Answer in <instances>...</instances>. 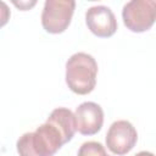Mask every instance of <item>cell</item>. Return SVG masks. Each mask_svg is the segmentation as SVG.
I'll list each match as a JSON object with an SVG mask.
<instances>
[{
  "label": "cell",
  "instance_id": "cell-5",
  "mask_svg": "<svg viewBox=\"0 0 156 156\" xmlns=\"http://www.w3.org/2000/svg\"><path fill=\"white\" fill-rule=\"evenodd\" d=\"M138 133L129 121L119 119L113 122L106 134L107 149L118 156L128 154L136 144Z\"/></svg>",
  "mask_w": 156,
  "mask_h": 156
},
{
  "label": "cell",
  "instance_id": "cell-3",
  "mask_svg": "<svg viewBox=\"0 0 156 156\" xmlns=\"http://www.w3.org/2000/svg\"><path fill=\"white\" fill-rule=\"evenodd\" d=\"M124 26L134 33L149 30L156 22L155 0H132L124 4L122 10Z\"/></svg>",
  "mask_w": 156,
  "mask_h": 156
},
{
  "label": "cell",
  "instance_id": "cell-11",
  "mask_svg": "<svg viewBox=\"0 0 156 156\" xmlns=\"http://www.w3.org/2000/svg\"><path fill=\"white\" fill-rule=\"evenodd\" d=\"M134 156H155V155L152 152H150V151H140Z\"/></svg>",
  "mask_w": 156,
  "mask_h": 156
},
{
  "label": "cell",
  "instance_id": "cell-2",
  "mask_svg": "<svg viewBox=\"0 0 156 156\" xmlns=\"http://www.w3.org/2000/svg\"><path fill=\"white\" fill-rule=\"evenodd\" d=\"M96 76L98 63L87 52H76L66 62V83L78 95H85L94 90Z\"/></svg>",
  "mask_w": 156,
  "mask_h": 156
},
{
  "label": "cell",
  "instance_id": "cell-9",
  "mask_svg": "<svg viewBox=\"0 0 156 156\" xmlns=\"http://www.w3.org/2000/svg\"><path fill=\"white\" fill-rule=\"evenodd\" d=\"M78 156H107V154L101 143L85 141L79 147Z\"/></svg>",
  "mask_w": 156,
  "mask_h": 156
},
{
  "label": "cell",
  "instance_id": "cell-1",
  "mask_svg": "<svg viewBox=\"0 0 156 156\" xmlns=\"http://www.w3.org/2000/svg\"><path fill=\"white\" fill-rule=\"evenodd\" d=\"M65 144L60 130L50 122H45L34 132L20 136L16 147L20 156H54Z\"/></svg>",
  "mask_w": 156,
  "mask_h": 156
},
{
  "label": "cell",
  "instance_id": "cell-8",
  "mask_svg": "<svg viewBox=\"0 0 156 156\" xmlns=\"http://www.w3.org/2000/svg\"><path fill=\"white\" fill-rule=\"evenodd\" d=\"M46 122H50L60 130V133L65 138L66 143L72 140V138L74 136V133L77 130L76 116L69 108H66V107L55 108L49 115Z\"/></svg>",
  "mask_w": 156,
  "mask_h": 156
},
{
  "label": "cell",
  "instance_id": "cell-4",
  "mask_svg": "<svg viewBox=\"0 0 156 156\" xmlns=\"http://www.w3.org/2000/svg\"><path fill=\"white\" fill-rule=\"evenodd\" d=\"M76 2L73 0H46L41 12V26L51 34L65 32L72 20Z\"/></svg>",
  "mask_w": 156,
  "mask_h": 156
},
{
  "label": "cell",
  "instance_id": "cell-7",
  "mask_svg": "<svg viewBox=\"0 0 156 156\" xmlns=\"http://www.w3.org/2000/svg\"><path fill=\"white\" fill-rule=\"evenodd\" d=\"M77 130L83 135L96 134L104 124V111L101 106L93 101L80 104L74 112Z\"/></svg>",
  "mask_w": 156,
  "mask_h": 156
},
{
  "label": "cell",
  "instance_id": "cell-10",
  "mask_svg": "<svg viewBox=\"0 0 156 156\" xmlns=\"http://www.w3.org/2000/svg\"><path fill=\"white\" fill-rule=\"evenodd\" d=\"M13 4H15L17 7H20L22 11H26V10H29L32 6H34V5L37 4V1H32V2H28V1H20V2L13 1Z\"/></svg>",
  "mask_w": 156,
  "mask_h": 156
},
{
  "label": "cell",
  "instance_id": "cell-12",
  "mask_svg": "<svg viewBox=\"0 0 156 156\" xmlns=\"http://www.w3.org/2000/svg\"><path fill=\"white\" fill-rule=\"evenodd\" d=\"M107 156H110V155H107Z\"/></svg>",
  "mask_w": 156,
  "mask_h": 156
},
{
  "label": "cell",
  "instance_id": "cell-6",
  "mask_svg": "<svg viewBox=\"0 0 156 156\" xmlns=\"http://www.w3.org/2000/svg\"><path fill=\"white\" fill-rule=\"evenodd\" d=\"M85 23L89 30L99 38H108L117 30V20L112 10L104 5H95L87 10Z\"/></svg>",
  "mask_w": 156,
  "mask_h": 156
}]
</instances>
